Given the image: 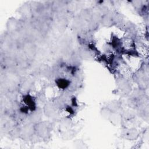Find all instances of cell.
Returning a JSON list of instances; mask_svg holds the SVG:
<instances>
[{
  "label": "cell",
  "mask_w": 149,
  "mask_h": 149,
  "mask_svg": "<svg viewBox=\"0 0 149 149\" xmlns=\"http://www.w3.org/2000/svg\"><path fill=\"white\" fill-rule=\"evenodd\" d=\"M23 100L29 109H30L31 110H34L35 109V102L33 98L30 95H24L23 98Z\"/></svg>",
  "instance_id": "cell-1"
},
{
  "label": "cell",
  "mask_w": 149,
  "mask_h": 149,
  "mask_svg": "<svg viewBox=\"0 0 149 149\" xmlns=\"http://www.w3.org/2000/svg\"><path fill=\"white\" fill-rule=\"evenodd\" d=\"M121 117L120 115L115 112H112L108 120L114 125H118L120 122Z\"/></svg>",
  "instance_id": "cell-2"
},
{
  "label": "cell",
  "mask_w": 149,
  "mask_h": 149,
  "mask_svg": "<svg viewBox=\"0 0 149 149\" xmlns=\"http://www.w3.org/2000/svg\"><path fill=\"white\" fill-rule=\"evenodd\" d=\"M56 83L58 87L62 89L66 88V87H68V86L69 84V81L68 80H66L65 79H63V78L58 79L56 80Z\"/></svg>",
  "instance_id": "cell-3"
},
{
  "label": "cell",
  "mask_w": 149,
  "mask_h": 149,
  "mask_svg": "<svg viewBox=\"0 0 149 149\" xmlns=\"http://www.w3.org/2000/svg\"><path fill=\"white\" fill-rule=\"evenodd\" d=\"M112 111L108 107H104L100 111V114L102 118L105 119H108L109 116L112 113Z\"/></svg>",
  "instance_id": "cell-4"
},
{
  "label": "cell",
  "mask_w": 149,
  "mask_h": 149,
  "mask_svg": "<svg viewBox=\"0 0 149 149\" xmlns=\"http://www.w3.org/2000/svg\"><path fill=\"white\" fill-rule=\"evenodd\" d=\"M111 22H112V20L111 19V18H109L107 16H105L103 19V24H104L105 26H106L107 23H107V26H109V25L111 23Z\"/></svg>",
  "instance_id": "cell-5"
}]
</instances>
